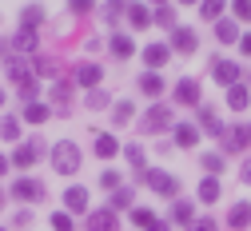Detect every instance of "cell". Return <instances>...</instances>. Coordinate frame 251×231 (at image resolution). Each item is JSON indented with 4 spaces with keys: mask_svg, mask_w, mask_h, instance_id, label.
<instances>
[{
    "mask_svg": "<svg viewBox=\"0 0 251 231\" xmlns=\"http://www.w3.org/2000/svg\"><path fill=\"white\" fill-rule=\"evenodd\" d=\"M200 144V128L196 124H176V148H196Z\"/></svg>",
    "mask_w": 251,
    "mask_h": 231,
    "instance_id": "18",
    "label": "cell"
},
{
    "mask_svg": "<svg viewBox=\"0 0 251 231\" xmlns=\"http://www.w3.org/2000/svg\"><path fill=\"white\" fill-rule=\"evenodd\" d=\"M52 231H76V219H72L68 211H56V215H52Z\"/></svg>",
    "mask_w": 251,
    "mask_h": 231,
    "instance_id": "36",
    "label": "cell"
},
{
    "mask_svg": "<svg viewBox=\"0 0 251 231\" xmlns=\"http://www.w3.org/2000/svg\"><path fill=\"white\" fill-rule=\"evenodd\" d=\"M84 231H120V219L112 207H100V211H88L84 219Z\"/></svg>",
    "mask_w": 251,
    "mask_h": 231,
    "instance_id": "7",
    "label": "cell"
},
{
    "mask_svg": "<svg viewBox=\"0 0 251 231\" xmlns=\"http://www.w3.org/2000/svg\"><path fill=\"white\" fill-rule=\"evenodd\" d=\"M231 20L239 24V20H251V0H235L231 4Z\"/></svg>",
    "mask_w": 251,
    "mask_h": 231,
    "instance_id": "37",
    "label": "cell"
},
{
    "mask_svg": "<svg viewBox=\"0 0 251 231\" xmlns=\"http://www.w3.org/2000/svg\"><path fill=\"white\" fill-rule=\"evenodd\" d=\"M64 211L68 215H88V187H68L64 191Z\"/></svg>",
    "mask_w": 251,
    "mask_h": 231,
    "instance_id": "11",
    "label": "cell"
},
{
    "mask_svg": "<svg viewBox=\"0 0 251 231\" xmlns=\"http://www.w3.org/2000/svg\"><path fill=\"white\" fill-rule=\"evenodd\" d=\"M239 52H243V56H251V32H247V36H239Z\"/></svg>",
    "mask_w": 251,
    "mask_h": 231,
    "instance_id": "41",
    "label": "cell"
},
{
    "mask_svg": "<svg viewBox=\"0 0 251 231\" xmlns=\"http://www.w3.org/2000/svg\"><path fill=\"white\" fill-rule=\"evenodd\" d=\"M92 136H96V140H92V152H96L100 159H112V155L120 152V144H116V136H108V131H92Z\"/></svg>",
    "mask_w": 251,
    "mask_h": 231,
    "instance_id": "14",
    "label": "cell"
},
{
    "mask_svg": "<svg viewBox=\"0 0 251 231\" xmlns=\"http://www.w3.org/2000/svg\"><path fill=\"white\" fill-rule=\"evenodd\" d=\"M128 24H132V28H148V24H151L148 4H128Z\"/></svg>",
    "mask_w": 251,
    "mask_h": 231,
    "instance_id": "24",
    "label": "cell"
},
{
    "mask_svg": "<svg viewBox=\"0 0 251 231\" xmlns=\"http://www.w3.org/2000/svg\"><path fill=\"white\" fill-rule=\"evenodd\" d=\"M100 187H104V191H116V187H120V172H104V176H100Z\"/></svg>",
    "mask_w": 251,
    "mask_h": 231,
    "instance_id": "39",
    "label": "cell"
},
{
    "mask_svg": "<svg viewBox=\"0 0 251 231\" xmlns=\"http://www.w3.org/2000/svg\"><path fill=\"white\" fill-rule=\"evenodd\" d=\"M132 223H136V227H144V231H148V227H151V223H155V211H151V207H132Z\"/></svg>",
    "mask_w": 251,
    "mask_h": 231,
    "instance_id": "33",
    "label": "cell"
},
{
    "mask_svg": "<svg viewBox=\"0 0 251 231\" xmlns=\"http://www.w3.org/2000/svg\"><path fill=\"white\" fill-rule=\"evenodd\" d=\"M40 155H44V144H40V140H28V144H20V148H16L12 168H20V172H24V168H32Z\"/></svg>",
    "mask_w": 251,
    "mask_h": 231,
    "instance_id": "9",
    "label": "cell"
},
{
    "mask_svg": "<svg viewBox=\"0 0 251 231\" xmlns=\"http://www.w3.org/2000/svg\"><path fill=\"white\" fill-rule=\"evenodd\" d=\"M144 180L151 183V191H155V195H176V191H179V180H176V176H168V172L148 168V172H144Z\"/></svg>",
    "mask_w": 251,
    "mask_h": 231,
    "instance_id": "8",
    "label": "cell"
},
{
    "mask_svg": "<svg viewBox=\"0 0 251 231\" xmlns=\"http://www.w3.org/2000/svg\"><path fill=\"white\" fill-rule=\"evenodd\" d=\"M196 191H200V204H215L219 195H224V191H219V180H215V176L200 180V187H196Z\"/></svg>",
    "mask_w": 251,
    "mask_h": 231,
    "instance_id": "22",
    "label": "cell"
},
{
    "mask_svg": "<svg viewBox=\"0 0 251 231\" xmlns=\"http://www.w3.org/2000/svg\"><path fill=\"white\" fill-rule=\"evenodd\" d=\"M0 136H4L8 144L20 140V120H16V116H0Z\"/></svg>",
    "mask_w": 251,
    "mask_h": 231,
    "instance_id": "29",
    "label": "cell"
},
{
    "mask_svg": "<svg viewBox=\"0 0 251 231\" xmlns=\"http://www.w3.org/2000/svg\"><path fill=\"white\" fill-rule=\"evenodd\" d=\"M0 204H4V187H0Z\"/></svg>",
    "mask_w": 251,
    "mask_h": 231,
    "instance_id": "46",
    "label": "cell"
},
{
    "mask_svg": "<svg viewBox=\"0 0 251 231\" xmlns=\"http://www.w3.org/2000/svg\"><path fill=\"white\" fill-rule=\"evenodd\" d=\"M20 24H24L28 32H32L36 24H44V8H40V4H24V16H20Z\"/></svg>",
    "mask_w": 251,
    "mask_h": 231,
    "instance_id": "25",
    "label": "cell"
},
{
    "mask_svg": "<svg viewBox=\"0 0 251 231\" xmlns=\"http://www.w3.org/2000/svg\"><path fill=\"white\" fill-rule=\"evenodd\" d=\"M200 163L207 168V176H219V172H224V155H219V152H207Z\"/></svg>",
    "mask_w": 251,
    "mask_h": 231,
    "instance_id": "35",
    "label": "cell"
},
{
    "mask_svg": "<svg viewBox=\"0 0 251 231\" xmlns=\"http://www.w3.org/2000/svg\"><path fill=\"white\" fill-rule=\"evenodd\" d=\"M8 168H12V159H4V155H0V176H4Z\"/></svg>",
    "mask_w": 251,
    "mask_h": 231,
    "instance_id": "44",
    "label": "cell"
},
{
    "mask_svg": "<svg viewBox=\"0 0 251 231\" xmlns=\"http://www.w3.org/2000/svg\"><path fill=\"white\" fill-rule=\"evenodd\" d=\"M132 200H136V187H116V191H112V211L132 207Z\"/></svg>",
    "mask_w": 251,
    "mask_h": 231,
    "instance_id": "28",
    "label": "cell"
},
{
    "mask_svg": "<svg viewBox=\"0 0 251 231\" xmlns=\"http://www.w3.org/2000/svg\"><path fill=\"white\" fill-rule=\"evenodd\" d=\"M168 48H172V52H179V56H192V52L200 48V40H196V28H176Z\"/></svg>",
    "mask_w": 251,
    "mask_h": 231,
    "instance_id": "10",
    "label": "cell"
},
{
    "mask_svg": "<svg viewBox=\"0 0 251 231\" xmlns=\"http://www.w3.org/2000/svg\"><path fill=\"white\" fill-rule=\"evenodd\" d=\"M52 168H56L60 176H76V172H80V148H76L72 140H60V144L52 148Z\"/></svg>",
    "mask_w": 251,
    "mask_h": 231,
    "instance_id": "1",
    "label": "cell"
},
{
    "mask_svg": "<svg viewBox=\"0 0 251 231\" xmlns=\"http://www.w3.org/2000/svg\"><path fill=\"white\" fill-rule=\"evenodd\" d=\"M148 231H172V223H168V219H155V223H151Z\"/></svg>",
    "mask_w": 251,
    "mask_h": 231,
    "instance_id": "42",
    "label": "cell"
},
{
    "mask_svg": "<svg viewBox=\"0 0 251 231\" xmlns=\"http://www.w3.org/2000/svg\"><path fill=\"white\" fill-rule=\"evenodd\" d=\"M108 48H112V56H116V60L136 56V40H132V36H124V32H116V36L108 40Z\"/></svg>",
    "mask_w": 251,
    "mask_h": 231,
    "instance_id": "15",
    "label": "cell"
},
{
    "mask_svg": "<svg viewBox=\"0 0 251 231\" xmlns=\"http://www.w3.org/2000/svg\"><path fill=\"white\" fill-rule=\"evenodd\" d=\"M124 159H128V163H132V168H136L140 176L148 172V168H144V148H140V144H128V148H124Z\"/></svg>",
    "mask_w": 251,
    "mask_h": 231,
    "instance_id": "30",
    "label": "cell"
},
{
    "mask_svg": "<svg viewBox=\"0 0 251 231\" xmlns=\"http://www.w3.org/2000/svg\"><path fill=\"white\" fill-rule=\"evenodd\" d=\"M144 60H148L151 72H160L164 64L172 60V48H168V44H148V48H144Z\"/></svg>",
    "mask_w": 251,
    "mask_h": 231,
    "instance_id": "13",
    "label": "cell"
},
{
    "mask_svg": "<svg viewBox=\"0 0 251 231\" xmlns=\"http://www.w3.org/2000/svg\"><path fill=\"white\" fill-rule=\"evenodd\" d=\"M164 128H172V108L168 104H151L148 116H144V131L155 136V131H164Z\"/></svg>",
    "mask_w": 251,
    "mask_h": 231,
    "instance_id": "5",
    "label": "cell"
},
{
    "mask_svg": "<svg viewBox=\"0 0 251 231\" xmlns=\"http://www.w3.org/2000/svg\"><path fill=\"white\" fill-rule=\"evenodd\" d=\"M215 40L219 44H239V24L235 20H219L215 24Z\"/></svg>",
    "mask_w": 251,
    "mask_h": 231,
    "instance_id": "21",
    "label": "cell"
},
{
    "mask_svg": "<svg viewBox=\"0 0 251 231\" xmlns=\"http://www.w3.org/2000/svg\"><path fill=\"white\" fill-rule=\"evenodd\" d=\"M151 20H155V24H164V28H172V32H176V8H172V4H160V8H155V12H151Z\"/></svg>",
    "mask_w": 251,
    "mask_h": 231,
    "instance_id": "31",
    "label": "cell"
},
{
    "mask_svg": "<svg viewBox=\"0 0 251 231\" xmlns=\"http://www.w3.org/2000/svg\"><path fill=\"white\" fill-rule=\"evenodd\" d=\"M8 48H12V56H16V52H36V32H28V28H20L16 36L8 40Z\"/></svg>",
    "mask_w": 251,
    "mask_h": 231,
    "instance_id": "19",
    "label": "cell"
},
{
    "mask_svg": "<svg viewBox=\"0 0 251 231\" xmlns=\"http://www.w3.org/2000/svg\"><path fill=\"white\" fill-rule=\"evenodd\" d=\"M100 64H80V68H76V84H84L88 92H96V84H100Z\"/></svg>",
    "mask_w": 251,
    "mask_h": 231,
    "instance_id": "17",
    "label": "cell"
},
{
    "mask_svg": "<svg viewBox=\"0 0 251 231\" xmlns=\"http://www.w3.org/2000/svg\"><path fill=\"white\" fill-rule=\"evenodd\" d=\"M8 195H12V200H20V204H40V200H44V183L32 180V176H20V180L8 187Z\"/></svg>",
    "mask_w": 251,
    "mask_h": 231,
    "instance_id": "2",
    "label": "cell"
},
{
    "mask_svg": "<svg viewBox=\"0 0 251 231\" xmlns=\"http://www.w3.org/2000/svg\"><path fill=\"white\" fill-rule=\"evenodd\" d=\"M192 215H196L192 200H176V207H172V219H176V223H187V227H192Z\"/></svg>",
    "mask_w": 251,
    "mask_h": 231,
    "instance_id": "26",
    "label": "cell"
},
{
    "mask_svg": "<svg viewBox=\"0 0 251 231\" xmlns=\"http://www.w3.org/2000/svg\"><path fill=\"white\" fill-rule=\"evenodd\" d=\"M92 8H96L92 0H72V4H68V12H72V16H88Z\"/></svg>",
    "mask_w": 251,
    "mask_h": 231,
    "instance_id": "38",
    "label": "cell"
},
{
    "mask_svg": "<svg viewBox=\"0 0 251 231\" xmlns=\"http://www.w3.org/2000/svg\"><path fill=\"white\" fill-rule=\"evenodd\" d=\"M24 120L28 124H44V120H52V108L40 104V100H32V104H24Z\"/></svg>",
    "mask_w": 251,
    "mask_h": 231,
    "instance_id": "23",
    "label": "cell"
},
{
    "mask_svg": "<svg viewBox=\"0 0 251 231\" xmlns=\"http://www.w3.org/2000/svg\"><path fill=\"white\" fill-rule=\"evenodd\" d=\"M239 72H243V68H239L235 60H224V56L211 60V80L224 84V88H235V84H239Z\"/></svg>",
    "mask_w": 251,
    "mask_h": 231,
    "instance_id": "3",
    "label": "cell"
},
{
    "mask_svg": "<svg viewBox=\"0 0 251 231\" xmlns=\"http://www.w3.org/2000/svg\"><path fill=\"white\" fill-rule=\"evenodd\" d=\"M239 180H243V183H251V163H243V172H239Z\"/></svg>",
    "mask_w": 251,
    "mask_h": 231,
    "instance_id": "43",
    "label": "cell"
},
{
    "mask_svg": "<svg viewBox=\"0 0 251 231\" xmlns=\"http://www.w3.org/2000/svg\"><path fill=\"white\" fill-rule=\"evenodd\" d=\"M247 144H251V131H247L243 124L227 128L224 136H219V152H227V155H235V152H247Z\"/></svg>",
    "mask_w": 251,
    "mask_h": 231,
    "instance_id": "4",
    "label": "cell"
},
{
    "mask_svg": "<svg viewBox=\"0 0 251 231\" xmlns=\"http://www.w3.org/2000/svg\"><path fill=\"white\" fill-rule=\"evenodd\" d=\"M4 100H8V96H4V88H0V108H4Z\"/></svg>",
    "mask_w": 251,
    "mask_h": 231,
    "instance_id": "45",
    "label": "cell"
},
{
    "mask_svg": "<svg viewBox=\"0 0 251 231\" xmlns=\"http://www.w3.org/2000/svg\"><path fill=\"white\" fill-rule=\"evenodd\" d=\"M112 120H116V124H132V120H136V108H132V100H116V108H112Z\"/></svg>",
    "mask_w": 251,
    "mask_h": 231,
    "instance_id": "27",
    "label": "cell"
},
{
    "mask_svg": "<svg viewBox=\"0 0 251 231\" xmlns=\"http://www.w3.org/2000/svg\"><path fill=\"white\" fill-rule=\"evenodd\" d=\"M112 104V96L104 92V88H96V92H88V108H96V112H104Z\"/></svg>",
    "mask_w": 251,
    "mask_h": 231,
    "instance_id": "34",
    "label": "cell"
},
{
    "mask_svg": "<svg viewBox=\"0 0 251 231\" xmlns=\"http://www.w3.org/2000/svg\"><path fill=\"white\" fill-rule=\"evenodd\" d=\"M0 231H4V227H0Z\"/></svg>",
    "mask_w": 251,
    "mask_h": 231,
    "instance_id": "48",
    "label": "cell"
},
{
    "mask_svg": "<svg viewBox=\"0 0 251 231\" xmlns=\"http://www.w3.org/2000/svg\"><path fill=\"white\" fill-rule=\"evenodd\" d=\"M187 231H215V219H192Z\"/></svg>",
    "mask_w": 251,
    "mask_h": 231,
    "instance_id": "40",
    "label": "cell"
},
{
    "mask_svg": "<svg viewBox=\"0 0 251 231\" xmlns=\"http://www.w3.org/2000/svg\"><path fill=\"white\" fill-rule=\"evenodd\" d=\"M227 108H231V112H243V108H251V88H247V84H235V88H227Z\"/></svg>",
    "mask_w": 251,
    "mask_h": 231,
    "instance_id": "16",
    "label": "cell"
},
{
    "mask_svg": "<svg viewBox=\"0 0 251 231\" xmlns=\"http://www.w3.org/2000/svg\"><path fill=\"white\" fill-rule=\"evenodd\" d=\"M247 131H251V128H247Z\"/></svg>",
    "mask_w": 251,
    "mask_h": 231,
    "instance_id": "49",
    "label": "cell"
},
{
    "mask_svg": "<svg viewBox=\"0 0 251 231\" xmlns=\"http://www.w3.org/2000/svg\"><path fill=\"white\" fill-rule=\"evenodd\" d=\"M140 92L144 96H164V72H144L140 76Z\"/></svg>",
    "mask_w": 251,
    "mask_h": 231,
    "instance_id": "20",
    "label": "cell"
},
{
    "mask_svg": "<svg viewBox=\"0 0 251 231\" xmlns=\"http://www.w3.org/2000/svg\"><path fill=\"white\" fill-rule=\"evenodd\" d=\"M227 227H231V231H247V227H251V204H247V200L231 204V211H227Z\"/></svg>",
    "mask_w": 251,
    "mask_h": 231,
    "instance_id": "12",
    "label": "cell"
},
{
    "mask_svg": "<svg viewBox=\"0 0 251 231\" xmlns=\"http://www.w3.org/2000/svg\"><path fill=\"white\" fill-rule=\"evenodd\" d=\"M247 88H251V80H247Z\"/></svg>",
    "mask_w": 251,
    "mask_h": 231,
    "instance_id": "47",
    "label": "cell"
},
{
    "mask_svg": "<svg viewBox=\"0 0 251 231\" xmlns=\"http://www.w3.org/2000/svg\"><path fill=\"white\" fill-rule=\"evenodd\" d=\"M200 16L219 24V20H224V4H219V0H203V4H200Z\"/></svg>",
    "mask_w": 251,
    "mask_h": 231,
    "instance_id": "32",
    "label": "cell"
},
{
    "mask_svg": "<svg viewBox=\"0 0 251 231\" xmlns=\"http://www.w3.org/2000/svg\"><path fill=\"white\" fill-rule=\"evenodd\" d=\"M200 96H203V88H200V80H192V76H183V80L176 84V104H183V108H200Z\"/></svg>",
    "mask_w": 251,
    "mask_h": 231,
    "instance_id": "6",
    "label": "cell"
}]
</instances>
